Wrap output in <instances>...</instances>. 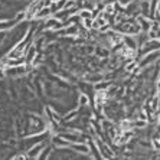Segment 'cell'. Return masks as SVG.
I'll list each match as a JSON object with an SVG mask.
<instances>
[{
	"mask_svg": "<svg viewBox=\"0 0 160 160\" xmlns=\"http://www.w3.org/2000/svg\"><path fill=\"white\" fill-rule=\"evenodd\" d=\"M137 22L140 25V29L142 32H149L152 29V25H153V19L150 18H144V16H137Z\"/></svg>",
	"mask_w": 160,
	"mask_h": 160,
	"instance_id": "cell-1",
	"label": "cell"
},
{
	"mask_svg": "<svg viewBox=\"0 0 160 160\" xmlns=\"http://www.w3.org/2000/svg\"><path fill=\"white\" fill-rule=\"evenodd\" d=\"M43 147H45L43 143L33 144L29 150H28V159H38V157H39V154H41V152L43 150Z\"/></svg>",
	"mask_w": 160,
	"mask_h": 160,
	"instance_id": "cell-2",
	"label": "cell"
},
{
	"mask_svg": "<svg viewBox=\"0 0 160 160\" xmlns=\"http://www.w3.org/2000/svg\"><path fill=\"white\" fill-rule=\"evenodd\" d=\"M71 147H72V149H74L77 153H82V154H87V153H89V146H88V143H84V142L71 143Z\"/></svg>",
	"mask_w": 160,
	"mask_h": 160,
	"instance_id": "cell-3",
	"label": "cell"
},
{
	"mask_svg": "<svg viewBox=\"0 0 160 160\" xmlns=\"http://www.w3.org/2000/svg\"><path fill=\"white\" fill-rule=\"evenodd\" d=\"M49 16H52V10H51V6H45V8H42L41 10L36 13L35 19H36V20H45V19H48Z\"/></svg>",
	"mask_w": 160,
	"mask_h": 160,
	"instance_id": "cell-4",
	"label": "cell"
},
{
	"mask_svg": "<svg viewBox=\"0 0 160 160\" xmlns=\"http://www.w3.org/2000/svg\"><path fill=\"white\" fill-rule=\"evenodd\" d=\"M20 22L18 18L13 19V20H0V32L3 30H8V29H12L13 26H18V23Z\"/></svg>",
	"mask_w": 160,
	"mask_h": 160,
	"instance_id": "cell-5",
	"label": "cell"
},
{
	"mask_svg": "<svg viewBox=\"0 0 160 160\" xmlns=\"http://www.w3.org/2000/svg\"><path fill=\"white\" fill-rule=\"evenodd\" d=\"M52 143L55 146H59V147H69V146H71V143L68 142V140H65L63 137H61L59 134L55 136V137H52Z\"/></svg>",
	"mask_w": 160,
	"mask_h": 160,
	"instance_id": "cell-6",
	"label": "cell"
},
{
	"mask_svg": "<svg viewBox=\"0 0 160 160\" xmlns=\"http://www.w3.org/2000/svg\"><path fill=\"white\" fill-rule=\"evenodd\" d=\"M78 116V110H72V111H69L67 114V116H63L62 121L63 123H68V121H71V120H74V117Z\"/></svg>",
	"mask_w": 160,
	"mask_h": 160,
	"instance_id": "cell-7",
	"label": "cell"
},
{
	"mask_svg": "<svg viewBox=\"0 0 160 160\" xmlns=\"http://www.w3.org/2000/svg\"><path fill=\"white\" fill-rule=\"evenodd\" d=\"M52 152V147L51 146H46V149L43 147V150L41 152V154H39V157L38 159H48L49 157V153Z\"/></svg>",
	"mask_w": 160,
	"mask_h": 160,
	"instance_id": "cell-8",
	"label": "cell"
},
{
	"mask_svg": "<svg viewBox=\"0 0 160 160\" xmlns=\"http://www.w3.org/2000/svg\"><path fill=\"white\" fill-rule=\"evenodd\" d=\"M88 102H89L88 97H87L85 94H81V95H79V107H87Z\"/></svg>",
	"mask_w": 160,
	"mask_h": 160,
	"instance_id": "cell-9",
	"label": "cell"
},
{
	"mask_svg": "<svg viewBox=\"0 0 160 160\" xmlns=\"http://www.w3.org/2000/svg\"><path fill=\"white\" fill-rule=\"evenodd\" d=\"M117 3L118 4H121V6H123V8H126L127 4H130L131 2H134V0H116Z\"/></svg>",
	"mask_w": 160,
	"mask_h": 160,
	"instance_id": "cell-10",
	"label": "cell"
},
{
	"mask_svg": "<svg viewBox=\"0 0 160 160\" xmlns=\"http://www.w3.org/2000/svg\"><path fill=\"white\" fill-rule=\"evenodd\" d=\"M157 10L160 12V0H159V3H157Z\"/></svg>",
	"mask_w": 160,
	"mask_h": 160,
	"instance_id": "cell-11",
	"label": "cell"
}]
</instances>
